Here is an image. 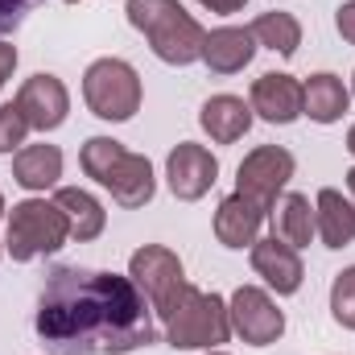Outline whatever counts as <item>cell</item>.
Wrapping results in <instances>:
<instances>
[{
  "label": "cell",
  "mask_w": 355,
  "mask_h": 355,
  "mask_svg": "<svg viewBox=\"0 0 355 355\" xmlns=\"http://www.w3.org/2000/svg\"><path fill=\"white\" fill-rule=\"evenodd\" d=\"M268 223H272V236L285 240V244L297 248V252L318 236V227H314V202H310L306 194H297V190L281 194V198L268 207Z\"/></svg>",
  "instance_id": "cell-17"
},
{
  "label": "cell",
  "mask_w": 355,
  "mask_h": 355,
  "mask_svg": "<svg viewBox=\"0 0 355 355\" xmlns=\"http://www.w3.org/2000/svg\"><path fill=\"white\" fill-rule=\"evenodd\" d=\"M4 211H8V207H4V194H0V219H4ZM0 257H4V240H0Z\"/></svg>",
  "instance_id": "cell-31"
},
{
  "label": "cell",
  "mask_w": 355,
  "mask_h": 355,
  "mask_svg": "<svg viewBox=\"0 0 355 355\" xmlns=\"http://www.w3.org/2000/svg\"><path fill=\"white\" fill-rule=\"evenodd\" d=\"M347 153H352V157H355V124H352V128H347Z\"/></svg>",
  "instance_id": "cell-29"
},
{
  "label": "cell",
  "mask_w": 355,
  "mask_h": 355,
  "mask_svg": "<svg viewBox=\"0 0 355 355\" xmlns=\"http://www.w3.org/2000/svg\"><path fill=\"white\" fill-rule=\"evenodd\" d=\"M37 4H42V0H0V37H8Z\"/></svg>",
  "instance_id": "cell-25"
},
{
  "label": "cell",
  "mask_w": 355,
  "mask_h": 355,
  "mask_svg": "<svg viewBox=\"0 0 355 355\" xmlns=\"http://www.w3.org/2000/svg\"><path fill=\"white\" fill-rule=\"evenodd\" d=\"M141 75L132 62L124 58H95L83 71V103L91 107V116L107 120V124H124L141 112Z\"/></svg>",
  "instance_id": "cell-6"
},
{
  "label": "cell",
  "mask_w": 355,
  "mask_h": 355,
  "mask_svg": "<svg viewBox=\"0 0 355 355\" xmlns=\"http://www.w3.org/2000/svg\"><path fill=\"white\" fill-rule=\"evenodd\" d=\"M128 277L132 285L149 297L153 314H162L170 306L178 289L186 285V268H182V257L166 244H141L132 257H128Z\"/></svg>",
  "instance_id": "cell-8"
},
{
  "label": "cell",
  "mask_w": 355,
  "mask_h": 355,
  "mask_svg": "<svg viewBox=\"0 0 355 355\" xmlns=\"http://www.w3.org/2000/svg\"><path fill=\"white\" fill-rule=\"evenodd\" d=\"M219 178V162L207 145H194V141H178L166 157V182L174 190V198L182 202H198L202 194H211Z\"/></svg>",
  "instance_id": "cell-11"
},
{
  "label": "cell",
  "mask_w": 355,
  "mask_h": 355,
  "mask_svg": "<svg viewBox=\"0 0 355 355\" xmlns=\"http://www.w3.org/2000/svg\"><path fill=\"white\" fill-rule=\"evenodd\" d=\"M33 327L58 355H124L157 339L153 306L132 277L95 268H54Z\"/></svg>",
  "instance_id": "cell-1"
},
{
  "label": "cell",
  "mask_w": 355,
  "mask_h": 355,
  "mask_svg": "<svg viewBox=\"0 0 355 355\" xmlns=\"http://www.w3.org/2000/svg\"><path fill=\"white\" fill-rule=\"evenodd\" d=\"M12 71H17V46H8V42H0V87L12 79Z\"/></svg>",
  "instance_id": "cell-27"
},
{
  "label": "cell",
  "mask_w": 355,
  "mask_h": 355,
  "mask_svg": "<svg viewBox=\"0 0 355 355\" xmlns=\"http://www.w3.org/2000/svg\"><path fill=\"white\" fill-rule=\"evenodd\" d=\"M62 4H83V0H62Z\"/></svg>",
  "instance_id": "cell-33"
},
{
  "label": "cell",
  "mask_w": 355,
  "mask_h": 355,
  "mask_svg": "<svg viewBox=\"0 0 355 355\" xmlns=\"http://www.w3.org/2000/svg\"><path fill=\"white\" fill-rule=\"evenodd\" d=\"M248 29H252L257 46H265V50L281 54V58H293V54H297V46H302V21H297L293 12H281V8L261 12Z\"/></svg>",
  "instance_id": "cell-22"
},
{
  "label": "cell",
  "mask_w": 355,
  "mask_h": 355,
  "mask_svg": "<svg viewBox=\"0 0 355 355\" xmlns=\"http://www.w3.org/2000/svg\"><path fill=\"white\" fill-rule=\"evenodd\" d=\"M347 190H352V202H355V166L347 170Z\"/></svg>",
  "instance_id": "cell-30"
},
{
  "label": "cell",
  "mask_w": 355,
  "mask_h": 355,
  "mask_svg": "<svg viewBox=\"0 0 355 355\" xmlns=\"http://www.w3.org/2000/svg\"><path fill=\"white\" fill-rule=\"evenodd\" d=\"M252 116H261L265 124H293L302 116V79L285 75V71H268L252 83Z\"/></svg>",
  "instance_id": "cell-15"
},
{
  "label": "cell",
  "mask_w": 355,
  "mask_h": 355,
  "mask_svg": "<svg viewBox=\"0 0 355 355\" xmlns=\"http://www.w3.org/2000/svg\"><path fill=\"white\" fill-rule=\"evenodd\" d=\"M227 314H232V335H240L248 347H272L285 335V310L261 285H240L227 302Z\"/></svg>",
  "instance_id": "cell-7"
},
{
  "label": "cell",
  "mask_w": 355,
  "mask_h": 355,
  "mask_svg": "<svg viewBox=\"0 0 355 355\" xmlns=\"http://www.w3.org/2000/svg\"><path fill=\"white\" fill-rule=\"evenodd\" d=\"M252 268H257V277H265V285L277 293V297L297 293V289H302V281H306L302 252H297V248H289V244H285V240H277V236H265V240H257V244H252Z\"/></svg>",
  "instance_id": "cell-13"
},
{
  "label": "cell",
  "mask_w": 355,
  "mask_h": 355,
  "mask_svg": "<svg viewBox=\"0 0 355 355\" xmlns=\"http://www.w3.org/2000/svg\"><path fill=\"white\" fill-rule=\"evenodd\" d=\"M198 4H202V8H211V12H223V17L244 8V0H198Z\"/></svg>",
  "instance_id": "cell-28"
},
{
  "label": "cell",
  "mask_w": 355,
  "mask_h": 355,
  "mask_svg": "<svg viewBox=\"0 0 355 355\" xmlns=\"http://www.w3.org/2000/svg\"><path fill=\"white\" fill-rule=\"evenodd\" d=\"M335 29H339V37H343L347 46H355V0L339 4V12H335Z\"/></svg>",
  "instance_id": "cell-26"
},
{
  "label": "cell",
  "mask_w": 355,
  "mask_h": 355,
  "mask_svg": "<svg viewBox=\"0 0 355 355\" xmlns=\"http://www.w3.org/2000/svg\"><path fill=\"white\" fill-rule=\"evenodd\" d=\"M293 170H297V162H293L289 149H281V145H257L240 162V170H236V190L268 211L281 198V190L289 186Z\"/></svg>",
  "instance_id": "cell-9"
},
{
  "label": "cell",
  "mask_w": 355,
  "mask_h": 355,
  "mask_svg": "<svg viewBox=\"0 0 355 355\" xmlns=\"http://www.w3.org/2000/svg\"><path fill=\"white\" fill-rule=\"evenodd\" d=\"M54 202L62 207L67 223H71V240L87 244V240H99L103 227H107V211L103 202L91 194V190H79V186H58L54 190Z\"/></svg>",
  "instance_id": "cell-21"
},
{
  "label": "cell",
  "mask_w": 355,
  "mask_h": 355,
  "mask_svg": "<svg viewBox=\"0 0 355 355\" xmlns=\"http://www.w3.org/2000/svg\"><path fill=\"white\" fill-rule=\"evenodd\" d=\"M71 240V223L62 215V207L50 198H21L12 202L8 211V223H4V252L12 261H37V257H50L58 252L62 244Z\"/></svg>",
  "instance_id": "cell-5"
},
{
  "label": "cell",
  "mask_w": 355,
  "mask_h": 355,
  "mask_svg": "<svg viewBox=\"0 0 355 355\" xmlns=\"http://www.w3.org/2000/svg\"><path fill=\"white\" fill-rule=\"evenodd\" d=\"M352 95H355V75H352Z\"/></svg>",
  "instance_id": "cell-34"
},
{
  "label": "cell",
  "mask_w": 355,
  "mask_h": 355,
  "mask_svg": "<svg viewBox=\"0 0 355 355\" xmlns=\"http://www.w3.org/2000/svg\"><path fill=\"white\" fill-rule=\"evenodd\" d=\"M207 355H227V352H219V347H215V352H207Z\"/></svg>",
  "instance_id": "cell-32"
},
{
  "label": "cell",
  "mask_w": 355,
  "mask_h": 355,
  "mask_svg": "<svg viewBox=\"0 0 355 355\" xmlns=\"http://www.w3.org/2000/svg\"><path fill=\"white\" fill-rule=\"evenodd\" d=\"M252 103L240 99V95H211L202 107H198V124L202 132L215 141V145H236L248 128H252Z\"/></svg>",
  "instance_id": "cell-16"
},
{
  "label": "cell",
  "mask_w": 355,
  "mask_h": 355,
  "mask_svg": "<svg viewBox=\"0 0 355 355\" xmlns=\"http://www.w3.org/2000/svg\"><path fill=\"white\" fill-rule=\"evenodd\" d=\"M29 132H33V128H29V120L21 116L17 99H12V103H0V153L25 149V137H29Z\"/></svg>",
  "instance_id": "cell-24"
},
{
  "label": "cell",
  "mask_w": 355,
  "mask_h": 355,
  "mask_svg": "<svg viewBox=\"0 0 355 355\" xmlns=\"http://www.w3.org/2000/svg\"><path fill=\"white\" fill-rule=\"evenodd\" d=\"M166 327V343L174 352H215L232 339V314L219 293L194 289L190 281L170 297V306L157 314Z\"/></svg>",
  "instance_id": "cell-3"
},
{
  "label": "cell",
  "mask_w": 355,
  "mask_h": 355,
  "mask_svg": "<svg viewBox=\"0 0 355 355\" xmlns=\"http://www.w3.org/2000/svg\"><path fill=\"white\" fill-rule=\"evenodd\" d=\"M17 107H21V116L29 120L33 132H54V128H62L67 116H71V91H67V83H62L58 75L37 71V75H29V79L21 83Z\"/></svg>",
  "instance_id": "cell-10"
},
{
  "label": "cell",
  "mask_w": 355,
  "mask_h": 355,
  "mask_svg": "<svg viewBox=\"0 0 355 355\" xmlns=\"http://www.w3.org/2000/svg\"><path fill=\"white\" fill-rule=\"evenodd\" d=\"M79 166H83V174H87L95 186H103L124 211H141V207L153 202V194H157V178H153L149 157L124 149V145L112 141V137H87L83 149H79Z\"/></svg>",
  "instance_id": "cell-2"
},
{
  "label": "cell",
  "mask_w": 355,
  "mask_h": 355,
  "mask_svg": "<svg viewBox=\"0 0 355 355\" xmlns=\"http://www.w3.org/2000/svg\"><path fill=\"white\" fill-rule=\"evenodd\" d=\"M128 25L145 33L149 50L170 62V67H190L202 58V37L207 29L178 4V0H128Z\"/></svg>",
  "instance_id": "cell-4"
},
{
  "label": "cell",
  "mask_w": 355,
  "mask_h": 355,
  "mask_svg": "<svg viewBox=\"0 0 355 355\" xmlns=\"http://www.w3.org/2000/svg\"><path fill=\"white\" fill-rule=\"evenodd\" d=\"M347 107H352V87L339 75L318 71L302 83V116H310L314 124H335L343 120Z\"/></svg>",
  "instance_id": "cell-18"
},
{
  "label": "cell",
  "mask_w": 355,
  "mask_h": 355,
  "mask_svg": "<svg viewBox=\"0 0 355 355\" xmlns=\"http://www.w3.org/2000/svg\"><path fill=\"white\" fill-rule=\"evenodd\" d=\"M62 178V149L58 145H25L12 157V182L29 194L54 190Z\"/></svg>",
  "instance_id": "cell-19"
},
{
  "label": "cell",
  "mask_w": 355,
  "mask_h": 355,
  "mask_svg": "<svg viewBox=\"0 0 355 355\" xmlns=\"http://www.w3.org/2000/svg\"><path fill=\"white\" fill-rule=\"evenodd\" d=\"M331 318L343 331H355V265L335 272V281H331Z\"/></svg>",
  "instance_id": "cell-23"
},
{
  "label": "cell",
  "mask_w": 355,
  "mask_h": 355,
  "mask_svg": "<svg viewBox=\"0 0 355 355\" xmlns=\"http://www.w3.org/2000/svg\"><path fill=\"white\" fill-rule=\"evenodd\" d=\"M314 227L327 248H347L355 240V202L343 198V190L327 186L314 198Z\"/></svg>",
  "instance_id": "cell-20"
},
{
  "label": "cell",
  "mask_w": 355,
  "mask_h": 355,
  "mask_svg": "<svg viewBox=\"0 0 355 355\" xmlns=\"http://www.w3.org/2000/svg\"><path fill=\"white\" fill-rule=\"evenodd\" d=\"M265 219H268V211L261 202H252V198H244L240 190H232V194L219 202V211H215V240H219L223 248H232V252H244V248H252V244L261 240Z\"/></svg>",
  "instance_id": "cell-12"
},
{
  "label": "cell",
  "mask_w": 355,
  "mask_h": 355,
  "mask_svg": "<svg viewBox=\"0 0 355 355\" xmlns=\"http://www.w3.org/2000/svg\"><path fill=\"white\" fill-rule=\"evenodd\" d=\"M257 37L248 25H219L202 37V67L211 75H240L252 58H257Z\"/></svg>",
  "instance_id": "cell-14"
}]
</instances>
